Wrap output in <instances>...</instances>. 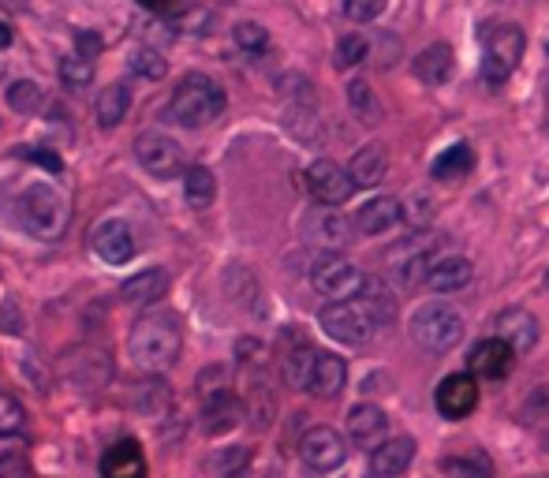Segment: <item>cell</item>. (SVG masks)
Instances as JSON below:
<instances>
[{"label": "cell", "instance_id": "37", "mask_svg": "<svg viewBox=\"0 0 549 478\" xmlns=\"http://www.w3.org/2000/svg\"><path fill=\"white\" fill-rule=\"evenodd\" d=\"M127 68L142 75V79H165L169 75V60L161 57L157 49H150V45H135L131 57H127Z\"/></svg>", "mask_w": 549, "mask_h": 478}, {"label": "cell", "instance_id": "3", "mask_svg": "<svg viewBox=\"0 0 549 478\" xmlns=\"http://www.w3.org/2000/svg\"><path fill=\"white\" fill-rule=\"evenodd\" d=\"M225 109H228V98H225V90H221V83L210 79V75H202V71L183 75L169 101V116L180 127H191V131L210 127L213 120H221Z\"/></svg>", "mask_w": 549, "mask_h": 478}, {"label": "cell", "instance_id": "43", "mask_svg": "<svg viewBox=\"0 0 549 478\" xmlns=\"http://www.w3.org/2000/svg\"><path fill=\"white\" fill-rule=\"evenodd\" d=\"M389 0H344V15L352 23H374L381 12H385Z\"/></svg>", "mask_w": 549, "mask_h": 478}, {"label": "cell", "instance_id": "41", "mask_svg": "<svg viewBox=\"0 0 549 478\" xmlns=\"http://www.w3.org/2000/svg\"><path fill=\"white\" fill-rule=\"evenodd\" d=\"M232 38H236V45H240L243 53H266L269 49V30L262 27V23H236V30H232Z\"/></svg>", "mask_w": 549, "mask_h": 478}, {"label": "cell", "instance_id": "49", "mask_svg": "<svg viewBox=\"0 0 549 478\" xmlns=\"http://www.w3.org/2000/svg\"><path fill=\"white\" fill-rule=\"evenodd\" d=\"M101 49V38L98 34H79V57L94 60V53Z\"/></svg>", "mask_w": 549, "mask_h": 478}, {"label": "cell", "instance_id": "13", "mask_svg": "<svg viewBox=\"0 0 549 478\" xmlns=\"http://www.w3.org/2000/svg\"><path fill=\"white\" fill-rule=\"evenodd\" d=\"M355 236V221H348L340 210L333 206H318L303 217V239L322 247L325 254H337L340 247H348Z\"/></svg>", "mask_w": 549, "mask_h": 478}, {"label": "cell", "instance_id": "35", "mask_svg": "<svg viewBox=\"0 0 549 478\" xmlns=\"http://www.w3.org/2000/svg\"><path fill=\"white\" fill-rule=\"evenodd\" d=\"M348 105H352V113L363 120V124H381V116H385V109H381V101L374 98V90L363 83V79H355V83H348Z\"/></svg>", "mask_w": 549, "mask_h": 478}, {"label": "cell", "instance_id": "27", "mask_svg": "<svg viewBox=\"0 0 549 478\" xmlns=\"http://www.w3.org/2000/svg\"><path fill=\"white\" fill-rule=\"evenodd\" d=\"M101 475L105 478H146V460L135 441H120L105 452L101 460Z\"/></svg>", "mask_w": 549, "mask_h": 478}, {"label": "cell", "instance_id": "7", "mask_svg": "<svg viewBox=\"0 0 549 478\" xmlns=\"http://www.w3.org/2000/svg\"><path fill=\"white\" fill-rule=\"evenodd\" d=\"M310 288L318 296L333 299V303H344V299H355L363 292L366 273L355 262H348L344 254H314L310 258Z\"/></svg>", "mask_w": 549, "mask_h": 478}, {"label": "cell", "instance_id": "33", "mask_svg": "<svg viewBox=\"0 0 549 478\" xmlns=\"http://www.w3.org/2000/svg\"><path fill=\"white\" fill-rule=\"evenodd\" d=\"M441 467H445V475H452V478H493L490 456L482 449L460 452V456H445Z\"/></svg>", "mask_w": 549, "mask_h": 478}, {"label": "cell", "instance_id": "1", "mask_svg": "<svg viewBox=\"0 0 549 478\" xmlns=\"http://www.w3.org/2000/svg\"><path fill=\"white\" fill-rule=\"evenodd\" d=\"M183 352V329L180 318L169 310H150L127 333V355L142 374H165L176 366Z\"/></svg>", "mask_w": 549, "mask_h": 478}, {"label": "cell", "instance_id": "55", "mask_svg": "<svg viewBox=\"0 0 549 478\" xmlns=\"http://www.w3.org/2000/svg\"><path fill=\"white\" fill-rule=\"evenodd\" d=\"M546 53H549V42H546Z\"/></svg>", "mask_w": 549, "mask_h": 478}, {"label": "cell", "instance_id": "22", "mask_svg": "<svg viewBox=\"0 0 549 478\" xmlns=\"http://www.w3.org/2000/svg\"><path fill=\"white\" fill-rule=\"evenodd\" d=\"M415 460V441L411 437H389L370 452V475L374 478H396L404 475Z\"/></svg>", "mask_w": 549, "mask_h": 478}, {"label": "cell", "instance_id": "39", "mask_svg": "<svg viewBox=\"0 0 549 478\" xmlns=\"http://www.w3.org/2000/svg\"><path fill=\"white\" fill-rule=\"evenodd\" d=\"M366 57H370V42H366V34H344V38L337 42V49H333V64H337L340 71L359 68Z\"/></svg>", "mask_w": 549, "mask_h": 478}, {"label": "cell", "instance_id": "26", "mask_svg": "<svg viewBox=\"0 0 549 478\" xmlns=\"http://www.w3.org/2000/svg\"><path fill=\"white\" fill-rule=\"evenodd\" d=\"M314 359H318V348H310L307 340L296 337V344H292V348H284V355H281L284 381H288L292 389H303V393H307L310 374H314Z\"/></svg>", "mask_w": 549, "mask_h": 478}, {"label": "cell", "instance_id": "14", "mask_svg": "<svg viewBox=\"0 0 549 478\" xmlns=\"http://www.w3.org/2000/svg\"><path fill=\"white\" fill-rule=\"evenodd\" d=\"M299 456H303V464L310 471L329 475V471L344 467V460H348V441L333 426H310L307 434H303V441H299Z\"/></svg>", "mask_w": 549, "mask_h": 478}, {"label": "cell", "instance_id": "40", "mask_svg": "<svg viewBox=\"0 0 549 478\" xmlns=\"http://www.w3.org/2000/svg\"><path fill=\"white\" fill-rule=\"evenodd\" d=\"M27 329V318H23V307L15 303V296L0 284V333H8V337H19Z\"/></svg>", "mask_w": 549, "mask_h": 478}, {"label": "cell", "instance_id": "38", "mask_svg": "<svg viewBox=\"0 0 549 478\" xmlns=\"http://www.w3.org/2000/svg\"><path fill=\"white\" fill-rule=\"evenodd\" d=\"M57 75H60V83L68 86V90H83V86L94 83V60L79 57V53H68V57L60 60Z\"/></svg>", "mask_w": 549, "mask_h": 478}, {"label": "cell", "instance_id": "12", "mask_svg": "<svg viewBox=\"0 0 549 478\" xmlns=\"http://www.w3.org/2000/svg\"><path fill=\"white\" fill-rule=\"evenodd\" d=\"M303 180H307V191L318 206H344L355 195V183L348 176V169H340L337 161H329V157H318L314 165H307Z\"/></svg>", "mask_w": 549, "mask_h": 478}, {"label": "cell", "instance_id": "36", "mask_svg": "<svg viewBox=\"0 0 549 478\" xmlns=\"http://www.w3.org/2000/svg\"><path fill=\"white\" fill-rule=\"evenodd\" d=\"M42 101H45V90L34 83V79H15V83L8 86V105H12L15 113L34 116L42 109Z\"/></svg>", "mask_w": 549, "mask_h": 478}, {"label": "cell", "instance_id": "8", "mask_svg": "<svg viewBox=\"0 0 549 478\" xmlns=\"http://www.w3.org/2000/svg\"><path fill=\"white\" fill-rule=\"evenodd\" d=\"M318 325H322L337 344H352V348H359L366 340H374V333L381 329V325L374 322V314H370L359 299H344V303H329V307H322Z\"/></svg>", "mask_w": 549, "mask_h": 478}, {"label": "cell", "instance_id": "47", "mask_svg": "<svg viewBox=\"0 0 549 478\" xmlns=\"http://www.w3.org/2000/svg\"><path fill=\"white\" fill-rule=\"evenodd\" d=\"M30 161H38L45 172H60L64 169V161H60V154H53V150H42V146H30L27 150Z\"/></svg>", "mask_w": 549, "mask_h": 478}, {"label": "cell", "instance_id": "44", "mask_svg": "<svg viewBox=\"0 0 549 478\" xmlns=\"http://www.w3.org/2000/svg\"><path fill=\"white\" fill-rule=\"evenodd\" d=\"M176 27L187 30V34H210L213 12H206V8H191V12H183L180 19H176Z\"/></svg>", "mask_w": 549, "mask_h": 478}, {"label": "cell", "instance_id": "6", "mask_svg": "<svg viewBox=\"0 0 549 478\" xmlns=\"http://www.w3.org/2000/svg\"><path fill=\"white\" fill-rule=\"evenodd\" d=\"M527 34L516 23H493L482 38V79L493 86L508 83V75L520 68Z\"/></svg>", "mask_w": 549, "mask_h": 478}, {"label": "cell", "instance_id": "21", "mask_svg": "<svg viewBox=\"0 0 549 478\" xmlns=\"http://www.w3.org/2000/svg\"><path fill=\"white\" fill-rule=\"evenodd\" d=\"M169 273L161 266H150L142 269V273H135V277H127L124 284H120V299L124 303H131V307H154L157 299H165V292H169Z\"/></svg>", "mask_w": 549, "mask_h": 478}, {"label": "cell", "instance_id": "10", "mask_svg": "<svg viewBox=\"0 0 549 478\" xmlns=\"http://www.w3.org/2000/svg\"><path fill=\"white\" fill-rule=\"evenodd\" d=\"M434 254V239L426 236H411V239H400L393 251L385 254L389 258V277H393V284H400V288H419V284H426V269H430V258Z\"/></svg>", "mask_w": 549, "mask_h": 478}, {"label": "cell", "instance_id": "29", "mask_svg": "<svg viewBox=\"0 0 549 478\" xmlns=\"http://www.w3.org/2000/svg\"><path fill=\"white\" fill-rule=\"evenodd\" d=\"M355 299H359V303H363V307L374 314V322H378L381 329L396 322V292L385 281H381V277H366L363 292H359Z\"/></svg>", "mask_w": 549, "mask_h": 478}, {"label": "cell", "instance_id": "31", "mask_svg": "<svg viewBox=\"0 0 549 478\" xmlns=\"http://www.w3.org/2000/svg\"><path fill=\"white\" fill-rule=\"evenodd\" d=\"M183 198L191 210H210L217 198V176L206 165H191L183 172Z\"/></svg>", "mask_w": 549, "mask_h": 478}, {"label": "cell", "instance_id": "23", "mask_svg": "<svg viewBox=\"0 0 549 478\" xmlns=\"http://www.w3.org/2000/svg\"><path fill=\"white\" fill-rule=\"evenodd\" d=\"M344 385H348V363L333 352H318L307 393H314L318 400H337L344 393Z\"/></svg>", "mask_w": 549, "mask_h": 478}, {"label": "cell", "instance_id": "53", "mask_svg": "<svg viewBox=\"0 0 549 478\" xmlns=\"http://www.w3.org/2000/svg\"><path fill=\"white\" fill-rule=\"evenodd\" d=\"M0 79H4V60H0Z\"/></svg>", "mask_w": 549, "mask_h": 478}, {"label": "cell", "instance_id": "42", "mask_svg": "<svg viewBox=\"0 0 549 478\" xmlns=\"http://www.w3.org/2000/svg\"><path fill=\"white\" fill-rule=\"evenodd\" d=\"M23 419H27V411H23V404H19L15 396L0 393V437L19 434V430H23Z\"/></svg>", "mask_w": 549, "mask_h": 478}, {"label": "cell", "instance_id": "16", "mask_svg": "<svg viewBox=\"0 0 549 478\" xmlns=\"http://www.w3.org/2000/svg\"><path fill=\"white\" fill-rule=\"evenodd\" d=\"M434 404L445 419H452V422L467 419V415L475 411V404H479V385H475L471 374H449V378L437 385Z\"/></svg>", "mask_w": 549, "mask_h": 478}, {"label": "cell", "instance_id": "54", "mask_svg": "<svg viewBox=\"0 0 549 478\" xmlns=\"http://www.w3.org/2000/svg\"><path fill=\"white\" fill-rule=\"evenodd\" d=\"M546 288H549V273H546Z\"/></svg>", "mask_w": 549, "mask_h": 478}, {"label": "cell", "instance_id": "28", "mask_svg": "<svg viewBox=\"0 0 549 478\" xmlns=\"http://www.w3.org/2000/svg\"><path fill=\"white\" fill-rule=\"evenodd\" d=\"M475 169V150L467 142H452L449 150H441L430 165V176L441 183H452V180H464L467 172Z\"/></svg>", "mask_w": 549, "mask_h": 478}, {"label": "cell", "instance_id": "30", "mask_svg": "<svg viewBox=\"0 0 549 478\" xmlns=\"http://www.w3.org/2000/svg\"><path fill=\"white\" fill-rule=\"evenodd\" d=\"M127 109H131V90L124 83H109L94 101V116H98V127H120L127 120Z\"/></svg>", "mask_w": 549, "mask_h": 478}, {"label": "cell", "instance_id": "17", "mask_svg": "<svg viewBox=\"0 0 549 478\" xmlns=\"http://www.w3.org/2000/svg\"><path fill=\"white\" fill-rule=\"evenodd\" d=\"M512 363H516V352H512V348H508L501 337L479 340V344L471 348V355H467L471 374H475V378H486V381L505 378L508 370H512Z\"/></svg>", "mask_w": 549, "mask_h": 478}, {"label": "cell", "instance_id": "46", "mask_svg": "<svg viewBox=\"0 0 549 478\" xmlns=\"http://www.w3.org/2000/svg\"><path fill=\"white\" fill-rule=\"evenodd\" d=\"M27 456V441L19 434L0 437V460H23Z\"/></svg>", "mask_w": 549, "mask_h": 478}, {"label": "cell", "instance_id": "51", "mask_svg": "<svg viewBox=\"0 0 549 478\" xmlns=\"http://www.w3.org/2000/svg\"><path fill=\"white\" fill-rule=\"evenodd\" d=\"M135 4H139V8H150V12H165L176 0H135Z\"/></svg>", "mask_w": 549, "mask_h": 478}, {"label": "cell", "instance_id": "45", "mask_svg": "<svg viewBox=\"0 0 549 478\" xmlns=\"http://www.w3.org/2000/svg\"><path fill=\"white\" fill-rule=\"evenodd\" d=\"M400 57V38L381 30L378 34V68H393V60Z\"/></svg>", "mask_w": 549, "mask_h": 478}, {"label": "cell", "instance_id": "25", "mask_svg": "<svg viewBox=\"0 0 549 478\" xmlns=\"http://www.w3.org/2000/svg\"><path fill=\"white\" fill-rule=\"evenodd\" d=\"M348 176H352L355 187H378V183L389 176V150H385L381 142H370V146H363V150L352 157Z\"/></svg>", "mask_w": 549, "mask_h": 478}, {"label": "cell", "instance_id": "11", "mask_svg": "<svg viewBox=\"0 0 549 478\" xmlns=\"http://www.w3.org/2000/svg\"><path fill=\"white\" fill-rule=\"evenodd\" d=\"M90 247L105 266H127L139 251V239H135V228L127 225L124 217H105L90 232Z\"/></svg>", "mask_w": 549, "mask_h": 478}, {"label": "cell", "instance_id": "5", "mask_svg": "<svg viewBox=\"0 0 549 478\" xmlns=\"http://www.w3.org/2000/svg\"><path fill=\"white\" fill-rule=\"evenodd\" d=\"M411 340L426 352H449L464 337V314L449 303H423L411 314Z\"/></svg>", "mask_w": 549, "mask_h": 478}, {"label": "cell", "instance_id": "18", "mask_svg": "<svg viewBox=\"0 0 549 478\" xmlns=\"http://www.w3.org/2000/svg\"><path fill=\"white\" fill-rule=\"evenodd\" d=\"M471 277H475V266L467 262L464 254H441V258H434L430 269H426V288L437 292V296H449V292L467 288Z\"/></svg>", "mask_w": 549, "mask_h": 478}, {"label": "cell", "instance_id": "48", "mask_svg": "<svg viewBox=\"0 0 549 478\" xmlns=\"http://www.w3.org/2000/svg\"><path fill=\"white\" fill-rule=\"evenodd\" d=\"M430 217H434V202H430V198H415V210L408 213L411 225H426Z\"/></svg>", "mask_w": 549, "mask_h": 478}, {"label": "cell", "instance_id": "52", "mask_svg": "<svg viewBox=\"0 0 549 478\" xmlns=\"http://www.w3.org/2000/svg\"><path fill=\"white\" fill-rule=\"evenodd\" d=\"M15 42V34H12V27L8 23H0V49H8V45Z\"/></svg>", "mask_w": 549, "mask_h": 478}, {"label": "cell", "instance_id": "34", "mask_svg": "<svg viewBox=\"0 0 549 478\" xmlns=\"http://www.w3.org/2000/svg\"><path fill=\"white\" fill-rule=\"evenodd\" d=\"M288 131L296 135L299 142H310V146H318L322 142V120H318V109L314 105H292L288 109Z\"/></svg>", "mask_w": 549, "mask_h": 478}, {"label": "cell", "instance_id": "2", "mask_svg": "<svg viewBox=\"0 0 549 478\" xmlns=\"http://www.w3.org/2000/svg\"><path fill=\"white\" fill-rule=\"evenodd\" d=\"M15 221L30 239H42V243L60 239L71 221L68 198H64L60 187L45 180L23 183L19 195H15Z\"/></svg>", "mask_w": 549, "mask_h": 478}, {"label": "cell", "instance_id": "24", "mask_svg": "<svg viewBox=\"0 0 549 478\" xmlns=\"http://www.w3.org/2000/svg\"><path fill=\"white\" fill-rule=\"evenodd\" d=\"M452 68H456V57H452V45H445V42L426 45L423 53L411 60L415 79L426 86H445L452 79Z\"/></svg>", "mask_w": 549, "mask_h": 478}, {"label": "cell", "instance_id": "32", "mask_svg": "<svg viewBox=\"0 0 549 478\" xmlns=\"http://www.w3.org/2000/svg\"><path fill=\"white\" fill-rule=\"evenodd\" d=\"M251 464V449H243V445H232V449H217L206 456V475L210 478H236L243 475V467Z\"/></svg>", "mask_w": 549, "mask_h": 478}, {"label": "cell", "instance_id": "20", "mask_svg": "<svg viewBox=\"0 0 549 478\" xmlns=\"http://www.w3.org/2000/svg\"><path fill=\"white\" fill-rule=\"evenodd\" d=\"M389 430V419H385V411L378 404H359V408L348 411V437H352L359 449H378L381 441H389L385 437Z\"/></svg>", "mask_w": 549, "mask_h": 478}, {"label": "cell", "instance_id": "4", "mask_svg": "<svg viewBox=\"0 0 549 478\" xmlns=\"http://www.w3.org/2000/svg\"><path fill=\"white\" fill-rule=\"evenodd\" d=\"M198 400H202V430L210 437L236 430L243 411H247V404L232 389V378H228L225 366H210V370L198 374Z\"/></svg>", "mask_w": 549, "mask_h": 478}, {"label": "cell", "instance_id": "19", "mask_svg": "<svg viewBox=\"0 0 549 478\" xmlns=\"http://www.w3.org/2000/svg\"><path fill=\"white\" fill-rule=\"evenodd\" d=\"M400 217H404V202L396 195H378L355 210V232H363V236H381V232L396 228Z\"/></svg>", "mask_w": 549, "mask_h": 478}, {"label": "cell", "instance_id": "9", "mask_svg": "<svg viewBox=\"0 0 549 478\" xmlns=\"http://www.w3.org/2000/svg\"><path fill=\"white\" fill-rule=\"evenodd\" d=\"M135 157L154 180H172V176L187 172L183 169V146L165 131H142L135 139Z\"/></svg>", "mask_w": 549, "mask_h": 478}, {"label": "cell", "instance_id": "50", "mask_svg": "<svg viewBox=\"0 0 549 478\" xmlns=\"http://www.w3.org/2000/svg\"><path fill=\"white\" fill-rule=\"evenodd\" d=\"M27 464L23 460H0V478H23Z\"/></svg>", "mask_w": 549, "mask_h": 478}, {"label": "cell", "instance_id": "15", "mask_svg": "<svg viewBox=\"0 0 549 478\" xmlns=\"http://www.w3.org/2000/svg\"><path fill=\"white\" fill-rule=\"evenodd\" d=\"M493 329H497V337L505 340V344L516 355H527V352H531V348L538 344V333H542L538 318L527 307H505L501 314H497Z\"/></svg>", "mask_w": 549, "mask_h": 478}]
</instances>
